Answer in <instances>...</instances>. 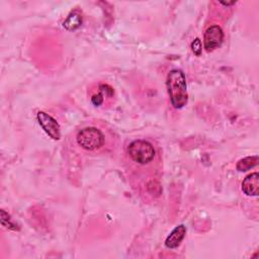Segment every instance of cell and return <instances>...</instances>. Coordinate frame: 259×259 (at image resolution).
I'll use <instances>...</instances> for the list:
<instances>
[{
    "mask_svg": "<svg viewBox=\"0 0 259 259\" xmlns=\"http://www.w3.org/2000/svg\"><path fill=\"white\" fill-rule=\"evenodd\" d=\"M166 87L170 103L174 108H183L188 100L185 75L182 70H171L167 75Z\"/></svg>",
    "mask_w": 259,
    "mask_h": 259,
    "instance_id": "cell-1",
    "label": "cell"
},
{
    "mask_svg": "<svg viewBox=\"0 0 259 259\" xmlns=\"http://www.w3.org/2000/svg\"><path fill=\"white\" fill-rule=\"evenodd\" d=\"M78 145L87 151H95L105 145V135L98 129L89 127L81 130L76 137Z\"/></svg>",
    "mask_w": 259,
    "mask_h": 259,
    "instance_id": "cell-2",
    "label": "cell"
},
{
    "mask_svg": "<svg viewBox=\"0 0 259 259\" xmlns=\"http://www.w3.org/2000/svg\"><path fill=\"white\" fill-rule=\"evenodd\" d=\"M128 154L134 162L145 165L154 159L155 149L153 145L147 141L136 140L129 145Z\"/></svg>",
    "mask_w": 259,
    "mask_h": 259,
    "instance_id": "cell-3",
    "label": "cell"
},
{
    "mask_svg": "<svg viewBox=\"0 0 259 259\" xmlns=\"http://www.w3.org/2000/svg\"><path fill=\"white\" fill-rule=\"evenodd\" d=\"M37 119L40 126L43 128L45 132H46L49 137H51L53 140H60L61 131H60V125L57 121L44 111L38 112Z\"/></svg>",
    "mask_w": 259,
    "mask_h": 259,
    "instance_id": "cell-4",
    "label": "cell"
},
{
    "mask_svg": "<svg viewBox=\"0 0 259 259\" xmlns=\"http://www.w3.org/2000/svg\"><path fill=\"white\" fill-rule=\"evenodd\" d=\"M224 40L223 30L219 26H211L207 29L204 37V45L207 52L219 48Z\"/></svg>",
    "mask_w": 259,
    "mask_h": 259,
    "instance_id": "cell-5",
    "label": "cell"
},
{
    "mask_svg": "<svg viewBox=\"0 0 259 259\" xmlns=\"http://www.w3.org/2000/svg\"><path fill=\"white\" fill-rule=\"evenodd\" d=\"M242 191L248 197H257L259 194V174L257 172L246 176L242 183Z\"/></svg>",
    "mask_w": 259,
    "mask_h": 259,
    "instance_id": "cell-6",
    "label": "cell"
},
{
    "mask_svg": "<svg viewBox=\"0 0 259 259\" xmlns=\"http://www.w3.org/2000/svg\"><path fill=\"white\" fill-rule=\"evenodd\" d=\"M185 234H186V228L183 225H179V226H177L166 238L165 246L167 248L170 249L176 248V247H178L184 239Z\"/></svg>",
    "mask_w": 259,
    "mask_h": 259,
    "instance_id": "cell-7",
    "label": "cell"
},
{
    "mask_svg": "<svg viewBox=\"0 0 259 259\" xmlns=\"http://www.w3.org/2000/svg\"><path fill=\"white\" fill-rule=\"evenodd\" d=\"M81 24H82L81 15L78 14L77 11H74V13L70 14L69 16L63 22V27L67 30H75L81 26Z\"/></svg>",
    "mask_w": 259,
    "mask_h": 259,
    "instance_id": "cell-8",
    "label": "cell"
},
{
    "mask_svg": "<svg viewBox=\"0 0 259 259\" xmlns=\"http://www.w3.org/2000/svg\"><path fill=\"white\" fill-rule=\"evenodd\" d=\"M259 158L258 156H251V157H246V158L241 159L237 163V170L240 172H245L250 170L251 168L255 167L258 164Z\"/></svg>",
    "mask_w": 259,
    "mask_h": 259,
    "instance_id": "cell-9",
    "label": "cell"
},
{
    "mask_svg": "<svg viewBox=\"0 0 259 259\" xmlns=\"http://www.w3.org/2000/svg\"><path fill=\"white\" fill-rule=\"evenodd\" d=\"M1 224L3 225L4 227H6V228H8L10 230H15V231L18 230V229H16L15 225L14 223H11L10 217H9L8 213H6L3 210L1 211Z\"/></svg>",
    "mask_w": 259,
    "mask_h": 259,
    "instance_id": "cell-10",
    "label": "cell"
},
{
    "mask_svg": "<svg viewBox=\"0 0 259 259\" xmlns=\"http://www.w3.org/2000/svg\"><path fill=\"white\" fill-rule=\"evenodd\" d=\"M99 91L103 92L104 95L105 96H107L108 98L114 96V93H115L112 87L109 86V85H107V84H101V85H99Z\"/></svg>",
    "mask_w": 259,
    "mask_h": 259,
    "instance_id": "cell-11",
    "label": "cell"
},
{
    "mask_svg": "<svg viewBox=\"0 0 259 259\" xmlns=\"http://www.w3.org/2000/svg\"><path fill=\"white\" fill-rule=\"evenodd\" d=\"M91 103L95 107H100L101 105L105 103V95H104V93L99 91V93L92 95Z\"/></svg>",
    "mask_w": 259,
    "mask_h": 259,
    "instance_id": "cell-12",
    "label": "cell"
},
{
    "mask_svg": "<svg viewBox=\"0 0 259 259\" xmlns=\"http://www.w3.org/2000/svg\"><path fill=\"white\" fill-rule=\"evenodd\" d=\"M191 49H193V52L197 56H199L201 54L202 46H201V42L199 39H196L193 43H191Z\"/></svg>",
    "mask_w": 259,
    "mask_h": 259,
    "instance_id": "cell-13",
    "label": "cell"
},
{
    "mask_svg": "<svg viewBox=\"0 0 259 259\" xmlns=\"http://www.w3.org/2000/svg\"><path fill=\"white\" fill-rule=\"evenodd\" d=\"M220 3H221V4H223V5L230 6V5H233V4H235V1H232V2H223V1H221Z\"/></svg>",
    "mask_w": 259,
    "mask_h": 259,
    "instance_id": "cell-14",
    "label": "cell"
}]
</instances>
